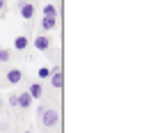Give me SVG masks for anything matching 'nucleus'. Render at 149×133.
I'll return each mask as SVG.
<instances>
[{"instance_id": "f257e3e1", "label": "nucleus", "mask_w": 149, "mask_h": 133, "mask_svg": "<svg viewBox=\"0 0 149 133\" xmlns=\"http://www.w3.org/2000/svg\"><path fill=\"white\" fill-rule=\"evenodd\" d=\"M57 122H60V113L53 110V108H46L44 113H41V124L46 126V129H53L57 126Z\"/></svg>"}, {"instance_id": "f03ea898", "label": "nucleus", "mask_w": 149, "mask_h": 133, "mask_svg": "<svg viewBox=\"0 0 149 133\" xmlns=\"http://www.w3.org/2000/svg\"><path fill=\"white\" fill-rule=\"evenodd\" d=\"M51 85H53L55 90H62V87H64V74H62L60 67L51 69Z\"/></svg>"}, {"instance_id": "7ed1b4c3", "label": "nucleus", "mask_w": 149, "mask_h": 133, "mask_svg": "<svg viewBox=\"0 0 149 133\" xmlns=\"http://www.w3.org/2000/svg\"><path fill=\"white\" fill-rule=\"evenodd\" d=\"M19 12H21V16L25 21H32V16H35V5H32V2H21Z\"/></svg>"}, {"instance_id": "20e7f679", "label": "nucleus", "mask_w": 149, "mask_h": 133, "mask_svg": "<svg viewBox=\"0 0 149 133\" xmlns=\"http://www.w3.org/2000/svg\"><path fill=\"white\" fill-rule=\"evenodd\" d=\"M35 48H37V51H48V48H51V37H48V35H39V37L35 39Z\"/></svg>"}, {"instance_id": "39448f33", "label": "nucleus", "mask_w": 149, "mask_h": 133, "mask_svg": "<svg viewBox=\"0 0 149 133\" xmlns=\"http://www.w3.org/2000/svg\"><path fill=\"white\" fill-rule=\"evenodd\" d=\"M5 78H7V83H9V85H16V83L23 80V71H21V69H9Z\"/></svg>"}, {"instance_id": "423d86ee", "label": "nucleus", "mask_w": 149, "mask_h": 133, "mask_svg": "<svg viewBox=\"0 0 149 133\" xmlns=\"http://www.w3.org/2000/svg\"><path fill=\"white\" fill-rule=\"evenodd\" d=\"M57 28V19H53V16H44L41 19V30L44 32H51V30H55Z\"/></svg>"}, {"instance_id": "0eeeda50", "label": "nucleus", "mask_w": 149, "mask_h": 133, "mask_svg": "<svg viewBox=\"0 0 149 133\" xmlns=\"http://www.w3.org/2000/svg\"><path fill=\"white\" fill-rule=\"evenodd\" d=\"M16 99H19V108H23V110H28V108L32 106V96L28 94V92H21V94H16Z\"/></svg>"}, {"instance_id": "6e6552de", "label": "nucleus", "mask_w": 149, "mask_h": 133, "mask_svg": "<svg viewBox=\"0 0 149 133\" xmlns=\"http://www.w3.org/2000/svg\"><path fill=\"white\" fill-rule=\"evenodd\" d=\"M28 94L32 96V99H41V96H44V85H41V83H32L30 90H28Z\"/></svg>"}, {"instance_id": "1a4fd4ad", "label": "nucleus", "mask_w": 149, "mask_h": 133, "mask_svg": "<svg viewBox=\"0 0 149 133\" xmlns=\"http://www.w3.org/2000/svg\"><path fill=\"white\" fill-rule=\"evenodd\" d=\"M28 44H30V39L25 37V35H19V37L14 39V48H16V51H25Z\"/></svg>"}, {"instance_id": "9d476101", "label": "nucleus", "mask_w": 149, "mask_h": 133, "mask_svg": "<svg viewBox=\"0 0 149 133\" xmlns=\"http://www.w3.org/2000/svg\"><path fill=\"white\" fill-rule=\"evenodd\" d=\"M41 14H44V16H53V19H57V16H60V12H57L55 5H44Z\"/></svg>"}, {"instance_id": "9b49d317", "label": "nucleus", "mask_w": 149, "mask_h": 133, "mask_svg": "<svg viewBox=\"0 0 149 133\" xmlns=\"http://www.w3.org/2000/svg\"><path fill=\"white\" fill-rule=\"evenodd\" d=\"M12 60V51H7V48H0V62L5 64V62H9Z\"/></svg>"}, {"instance_id": "f8f14e48", "label": "nucleus", "mask_w": 149, "mask_h": 133, "mask_svg": "<svg viewBox=\"0 0 149 133\" xmlns=\"http://www.w3.org/2000/svg\"><path fill=\"white\" fill-rule=\"evenodd\" d=\"M37 76L39 78H51V69H48V67H41V69L37 71Z\"/></svg>"}, {"instance_id": "ddd939ff", "label": "nucleus", "mask_w": 149, "mask_h": 133, "mask_svg": "<svg viewBox=\"0 0 149 133\" xmlns=\"http://www.w3.org/2000/svg\"><path fill=\"white\" fill-rule=\"evenodd\" d=\"M9 106H12V108H19V99H16V94L9 96Z\"/></svg>"}, {"instance_id": "4468645a", "label": "nucleus", "mask_w": 149, "mask_h": 133, "mask_svg": "<svg viewBox=\"0 0 149 133\" xmlns=\"http://www.w3.org/2000/svg\"><path fill=\"white\" fill-rule=\"evenodd\" d=\"M5 12V0H0V14Z\"/></svg>"}, {"instance_id": "2eb2a0df", "label": "nucleus", "mask_w": 149, "mask_h": 133, "mask_svg": "<svg viewBox=\"0 0 149 133\" xmlns=\"http://www.w3.org/2000/svg\"><path fill=\"white\" fill-rule=\"evenodd\" d=\"M2 103H5V101H2V96H0V108H2Z\"/></svg>"}, {"instance_id": "dca6fc26", "label": "nucleus", "mask_w": 149, "mask_h": 133, "mask_svg": "<svg viewBox=\"0 0 149 133\" xmlns=\"http://www.w3.org/2000/svg\"><path fill=\"white\" fill-rule=\"evenodd\" d=\"M25 133H30V131H25Z\"/></svg>"}]
</instances>
